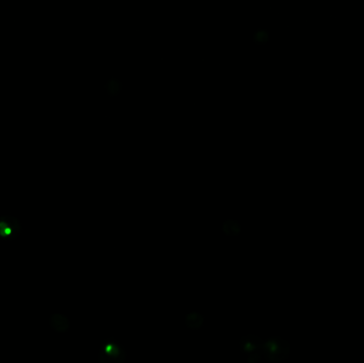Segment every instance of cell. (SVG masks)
<instances>
[{
  "label": "cell",
  "mask_w": 364,
  "mask_h": 363,
  "mask_svg": "<svg viewBox=\"0 0 364 363\" xmlns=\"http://www.w3.org/2000/svg\"><path fill=\"white\" fill-rule=\"evenodd\" d=\"M262 348H263V342L258 337L249 336L242 340V350L245 354L249 356L250 362H253L254 357H255V362L260 359L261 355H263Z\"/></svg>",
  "instance_id": "2"
},
{
  "label": "cell",
  "mask_w": 364,
  "mask_h": 363,
  "mask_svg": "<svg viewBox=\"0 0 364 363\" xmlns=\"http://www.w3.org/2000/svg\"><path fill=\"white\" fill-rule=\"evenodd\" d=\"M15 229L22 231V225L16 217L9 215L0 217V236L10 238L11 235H14V230Z\"/></svg>",
  "instance_id": "3"
},
{
  "label": "cell",
  "mask_w": 364,
  "mask_h": 363,
  "mask_svg": "<svg viewBox=\"0 0 364 363\" xmlns=\"http://www.w3.org/2000/svg\"><path fill=\"white\" fill-rule=\"evenodd\" d=\"M49 325L55 332L64 333L69 329V320L61 313H53L49 318Z\"/></svg>",
  "instance_id": "4"
},
{
  "label": "cell",
  "mask_w": 364,
  "mask_h": 363,
  "mask_svg": "<svg viewBox=\"0 0 364 363\" xmlns=\"http://www.w3.org/2000/svg\"><path fill=\"white\" fill-rule=\"evenodd\" d=\"M363 9H364V5H363Z\"/></svg>",
  "instance_id": "7"
},
{
  "label": "cell",
  "mask_w": 364,
  "mask_h": 363,
  "mask_svg": "<svg viewBox=\"0 0 364 363\" xmlns=\"http://www.w3.org/2000/svg\"><path fill=\"white\" fill-rule=\"evenodd\" d=\"M123 355H124V352H123L120 346H118L114 343H112V344L106 343V345L103 346V351H102L99 357L104 356V357H106V360L110 359V357H111V358H113L114 360H116L118 358H122Z\"/></svg>",
  "instance_id": "5"
},
{
  "label": "cell",
  "mask_w": 364,
  "mask_h": 363,
  "mask_svg": "<svg viewBox=\"0 0 364 363\" xmlns=\"http://www.w3.org/2000/svg\"><path fill=\"white\" fill-rule=\"evenodd\" d=\"M262 353L268 360L272 362H280L289 357L290 345L280 338H272L263 343Z\"/></svg>",
  "instance_id": "1"
},
{
  "label": "cell",
  "mask_w": 364,
  "mask_h": 363,
  "mask_svg": "<svg viewBox=\"0 0 364 363\" xmlns=\"http://www.w3.org/2000/svg\"><path fill=\"white\" fill-rule=\"evenodd\" d=\"M187 324L193 329H198L203 324V317L198 313H191L187 317Z\"/></svg>",
  "instance_id": "6"
}]
</instances>
